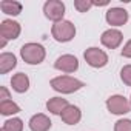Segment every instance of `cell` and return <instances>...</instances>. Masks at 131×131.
Wrapping results in <instances>:
<instances>
[{
	"label": "cell",
	"mask_w": 131,
	"mask_h": 131,
	"mask_svg": "<svg viewBox=\"0 0 131 131\" xmlns=\"http://www.w3.org/2000/svg\"><path fill=\"white\" fill-rule=\"evenodd\" d=\"M49 85L54 91L62 93V94H73L85 86V83L82 80L71 77V76H57V77L51 79Z\"/></svg>",
	"instance_id": "6da1fadb"
},
{
	"label": "cell",
	"mask_w": 131,
	"mask_h": 131,
	"mask_svg": "<svg viewBox=\"0 0 131 131\" xmlns=\"http://www.w3.org/2000/svg\"><path fill=\"white\" fill-rule=\"evenodd\" d=\"M20 57L28 65H39V63H42L45 60L46 51L40 43L29 42V43H25L20 48Z\"/></svg>",
	"instance_id": "7a4b0ae2"
},
{
	"label": "cell",
	"mask_w": 131,
	"mask_h": 131,
	"mask_svg": "<svg viewBox=\"0 0 131 131\" xmlns=\"http://www.w3.org/2000/svg\"><path fill=\"white\" fill-rule=\"evenodd\" d=\"M51 36L54 37L56 42H60V43L71 42L76 37V26L70 20H60V22L52 25Z\"/></svg>",
	"instance_id": "3957f363"
},
{
	"label": "cell",
	"mask_w": 131,
	"mask_h": 131,
	"mask_svg": "<svg viewBox=\"0 0 131 131\" xmlns=\"http://www.w3.org/2000/svg\"><path fill=\"white\" fill-rule=\"evenodd\" d=\"M106 108L111 114H116V116H123L126 113L131 111V103L129 100L122 96V94H114L111 97L106 99Z\"/></svg>",
	"instance_id": "277c9868"
},
{
	"label": "cell",
	"mask_w": 131,
	"mask_h": 131,
	"mask_svg": "<svg viewBox=\"0 0 131 131\" xmlns=\"http://www.w3.org/2000/svg\"><path fill=\"white\" fill-rule=\"evenodd\" d=\"M83 59L85 62L93 68H103L105 65L108 63V54L100 49V48H96V46H91L88 48L85 52H83Z\"/></svg>",
	"instance_id": "5b68a950"
},
{
	"label": "cell",
	"mask_w": 131,
	"mask_h": 131,
	"mask_svg": "<svg viewBox=\"0 0 131 131\" xmlns=\"http://www.w3.org/2000/svg\"><path fill=\"white\" fill-rule=\"evenodd\" d=\"M43 13H45V17L54 23L63 20V16H65V3L60 2V0H48L43 5Z\"/></svg>",
	"instance_id": "8992f818"
},
{
	"label": "cell",
	"mask_w": 131,
	"mask_h": 131,
	"mask_svg": "<svg viewBox=\"0 0 131 131\" xmlns=\"http://www.w3.org/2000/svg\"><path fill=\"white\" fill-rule=\"evenodd\" d=\"M54 68H56L57 71L71 74V73H76V71L79 70V60H77V57L73 56V54H63V56H60V57L56 59Z\"/></svg>",
	"instance_id": "52a82bcc"
},
{
	"label": "cell",
	"mask_w": 131,
	"mask_h": 131,
	"mask_svg": "<svg viewBox=\"0 0 131 131\" xmlns=\"http://www.w3.org/2000/svg\"><path fill=\"white\" fill-rule=\"evenodd\" d=\"M100 42H102V45H103L105 48H108V49H116V48H119V46L122 45V42H123V34H122L119 29H116V28H110V29H106V31L102 32Z\"/></svg>",
	"instance_id": "ba28073f"
},
{
	"label": "cell",
	"mask_w": 131,
	"mask_h": 131,
	"mask_svg": "<svg viewBox=\"0 0 131 131\" xmlns=\"http://www.w3.org/2000/svg\"><path fill=\"white\" fill-rule=\"evenodd\" d=\"M20 23L13 20V19H5L0 23V37H3L6 40H14L20 36Z\"/></svg>",
	"instance_id": "9c48e42d"
},
{
	"label": "cell",
	"mask_w": 131,
	"mask_h": 131,
	"mask_svg": "<svg viewBox=\"0 0 131 131\" xmlns=\"http://www.w3.org/2000/svg\"><path fill=\"white\" fill-rule=\"evenodd\" d=\"M105 19H106L108 25H111V26H123L128 22V11L123 8H119V6L110 8L105 14Z\"/></svg>",
	"instance_id": "30bf717a"
},
{
	"label": "cell",
	"mask_w": 131,
	"mask_h": 131,
	"mask_svg": "<svg viewBox=\"0 0 131 131\" xmlns=\"http://www.w3.org/2000/svg\"><path fill=\"white\" fill-rule=\"evenodd\" d=\"M28 125H29V129H31V131H49L52 122H51V119H49L46 114L37 113V114H34V116L29 119Z\"/></svg>",
	"instance_id": "8fae6325"
},
{
	"label": "cell",
	"mask_w": 131,
	"mask_h": 131,
	"mask_svg": "<svg viewBox=\"0 0 131 131\" xmlns=\"http://www.w3.org/2000/svg\"><path fill=\"white\" fill-rule=\"evenodd\" d=\"M60 117L67 125H77L82 119V111L76 105H68L63 110V113L60 114Z\"/></svg>",
	"instance_id": "7c38bea8"
},
{
	"label": "cell",
	"mask_w": 131,
	"mask_h": 131,
	"mask_svg": "<svg viewBox=\"0 0 131 131\" xmlns=\"http://www.w3.org/2000/svg\"><path fill=\"white\" fill-rule=\"evenodd\" d=\"M17 67V57L13 52H2L0 54V74H8Z\"/></svg>",
	"instance_id": "4fadbf2b"
},
{
	"label": "cell",
	"mask_w": 131,
	"mask_h": 131,
	"mask_svg": "<svg viewBox=\"0 0 131 131\" xmlns=\"http://www.w3.org/2000/svg\"><path fill=\"white\" fill-rule=\"evenodd\" d=\"M11 86L16 93L22 94V93H26L29 90V77L25 74V73H17L13 76L11 79Z\"/></svg>",
	"instance_id": "5bb4252c"
},
{
	"label": "cell",
	"mask_w": 131,
	"mask_h": 131,
	"mask_svg": "<svg viewBox=\"0 0 131 131\" xmlns=\"http://www.w3.org/2000/svg\"><path fill=\"white\" fill-rule=\"evenodd\" d=\"M70 103L67 99L63 97H51L48 102H46V110L51 113V114H56V116H60L63 113V110L67 108Z\"/></svg>",
	"instance_id": "9a60e30c"
},
{
	"label": "cell",
	"mask_w": 131,
	"mask_h": 131,
	"mask_svg": "<svg viewBox=\"0 0 131 131\" xmlns=\"http://www.w3.org/2000/svg\"><path fill=\"white\" fill-rule=\"evenodd\" d=\"M0 9H2L3 14H8V16H19L22 13V3L17 2V0H2Z\"/></svg>",
	"instance_id": "2e32d148"
},
{
	"label": "cell",
	"mask_w": 131,
	"mask_h": 131,
	"mask_svg": "<svg viewBox=\"0 0 131 131\" xmlns=\"http://www.w3.org/2000/svg\"><path fill=\"white\" fill-rule=\"evenodd\" d=\"M0 113H2L3 116H13V114L20 113V106L16 102H13L11 99L9 100H3V102H0Z\"/></svg>",
	"instance_id": "e0dca14e"
},
{
	"label": "cell",
	"mask_w": 131,
	"mask_h": 131,
	"mask_svg": "<svg viewBox=\"0 0 131 131\" xmlns=\"http://www.w3.org/2000/svg\"><path fill=\"white\" fill-rule=\"evenodd\" d=\"M3 131H23V120L19 119V117H13V119H8L3 126H2Z\"/></svg>",
	"instance_id": "ac0fdd59"
},
{
	"label": "cell",
	"mask_w": 131,
	"mask_h": 131,
	"mask_svg": "<svg viewBox=\"0 0 131 131\" xmlns=\"http://www.w3.org/2000/svg\"><path fill=\"white\" fill-rule=\"evenodd\" d=\"M93 6H94V5H93L91 0H76V2H74V8H76L79 13H86V11H90Z\"/></svg>",
	"instance_id": "d6986e66"
},
{
	"label": "cell",
	"mask_w": 131,
	"mask_h": 131,
	"mask_svg": "<svg viewBox=\"0 0 131 131\" xmlns=\"http://www.w3.org/2000/svg\"><path fill=\"white\" fill-rule=\"evenodd\" d=\"M114 131H131V119H119L114 123Z\"/></svg>",
	"instance_id": "ffe728a7"
},
{
	"label": "cell",
	"mask_w": 131,
	"mask_h": 131,
	"mask_svg": "<svg viewBox=\"0 0 131 131\" xmlns=\"http://www.w3.org/2000/svg\"><path fill=\"white\" fill-rule=\"evenodd\" d=\"M120 79L126 86H131V65H125L120 70Z\"/></svg>",
	"instance_id": "44dd1931"
},
{
	"label": "cell",
	"mask_w": 131,
	"mask_h": 131,
	"mask_svg": "<svg viewBox=\"0 0 131 131\" xmlns=\"http://www.w3.org/2000/svg\"><path fill=\"white\" fill-rule=\"evenodd\" d=\"M122 57H126V59H131V40H128L125 45H123V48H122Z\"/></svg>",
	"instance_id": "7402d4cb"
},
{
	"label": "cell",
	"mask_w": 131,
	"mask_h": 131,
	"mask_svg": "<svg viewBox=\"0 0 131 131\" xmlns=\"http://www.w3.org/2000/svg\"><path fill=\"white\" fill-rule=\"evenodd\" d=\"M9 91L5 88V86H0V102H3V100H9Z\"/></svg>",
	"instance_id": "603a6c76"
},
{
	"label": "cell",
	"mask_w": 131,
	"mask_h": 131,
	"mask_svg": "<svg viewBox=\"0 0 131 131\" xmlns=\"http://www.w3.org/2000/svg\"><path fill=\"white\" fill-rule=\"evenodd\" d=\"M6 42H8L6 39H3V37H0V48H5V46H6Z\"/></svg>",
	"instance_id": "cb8c5ba5"
},
{
	"label": "cell",
	"mask_w": 131,
	"mask_h": 131,
	"mask_svg": "<svg viewBox=\"0 0 131 131\" xmlns=\"http://www.w3.org/2000/svg\"><path fill=\"white\" fill-rule=\"evenodd\" d=\"M129 103H131V99H129Z\"/></svg>",
	"instance_id": "d4e9b609"
},
{
	"label": "cell",
	"mask_w": 131,
	"mask_h": 131,
	"mask_svg": "<svg viewBox=\"0 0 131 131\" xmlns=\"http://www.w3.org/2000/svg\"><path fill=\"white\" fill-rule=\"evenodd\" d=\"M0 131H3V129H0Z\"/></svg>",
	"instance_id": "484cf974"
}]
</instances>
